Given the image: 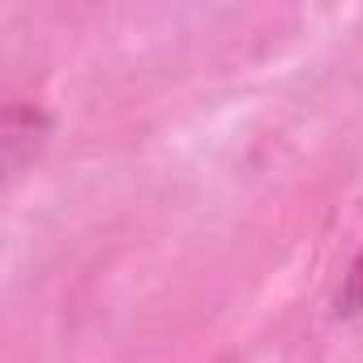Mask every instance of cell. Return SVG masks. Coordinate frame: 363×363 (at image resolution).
<instances>
[{
	"instance_id": "cell-1",
	"label": "cell",
	"mask_w": 363,
	"mask_h": 363,
	"mask_svg": "<svg viewBox=\"0 0 363 363\" xmlns=\"http://www.w3.org/2000/svg\"><path fill=\"white\" fill-rule=\"evenodd\" d=\"M333 316H337V320L363 316V248L354 252V261H350L346 274H342V286H337V295H333Z\"/></svg>"
}]
</instances>
